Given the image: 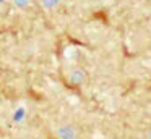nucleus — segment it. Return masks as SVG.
Masks as SVG:
<instances>
[{
	"mask_svg": "<svg viewBox=\"0 0 151 139\" xmlns=\"http://www.w3.org/2000/svg\"><path fill=\"white\" fill-rule=\"evenodd\" d=\"M5 2V0H0V5H2V3H4Z\"/></svg>",
	"mask_w": 151,
	"mask_h": 139,
	"instance_id": "nucleus-4",
	"label": "nucleus"
},
{
	"mask_svg": "<svg viewBox=\"0 0 151 139\" xmlns=\"http://www.w3.org/2000/svg\"><path fill=\"white\" fill-rule=\"evenodd\" d=\"M23 116H24V110L23 108H18L17 113H15V120H17V121H20V120H23Z\"/></svg>",
	"mask_w": 151,
	"mask_h": 139,
	"instance_id": "nucleus-3",
	"label": "nucleus"
},
{
	"mask_svg": "<svg viewBox=\"0 0 151 139\" xmlns=\"http://www.w3.org/2000/svg\"><path fill=\"white\" fill-rule=\"evenodd\" d=\"M13 3L18 8H26V6L29 5V0H13Z\"/></svg>",
	"mask_w": 151,
	"mask_h": 139,
	"instance_id": "nucleus-2",
	"label": "nucleus"
},
{
	"mask_svg": "<svg viewBox=\"0 0 151 139\" xmlns=\"http://www.w3.org/2000/svg\"><path fill=\"white\" fill-rule=\"evenodd\" d=\"M41 2H42V6H46V8H55L60 3V0H41Z\"/></svg>",
	"mask_w": 151,
	"mask_h": 139,
	"instance_id": "nucleus-1",
	"label": "nucleus"
}]
</instances>
